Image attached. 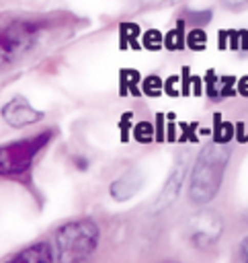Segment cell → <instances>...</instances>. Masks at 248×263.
Returning <instances> with one entry per match:
<instances>
[{
    "label": "cell",
    "instance_id": "1",
    "mask_svg": "<svg viewBox=\"0 0 248 263\" xmlns=\"http://www.w3.org/2000/svg\"><path fill=\"white\" fill-rule=\"evenodd\" d=\"M230 154H232L230 146L219 144L215 140L201 148V152L195 158L191 171V183H189V197L193 203L205 205L217 195Z\"/></svg>",
    "mask_w": 248,
    "mask_h": 263
},
{
    "label": "cell",
    "instance_id": "2",
    "mask_svg": "<svg viewBox=\"0 0 248 263\" xmlns=\"http://www.w3.org/2000/svg\"><path fill=\"white\" fill-rule=\"evenodd\" d=\"M100 230L92 218H76L61 224L53 232L57 261H82L90 257L98 245Z\"/></svg>",
    "mask_w": 248,
    "mask_h": 263
},
{
    "label": "cell",
    "instance_id": "3",
    "mask_svg": "<svg viewBox=\"0 0 248 263\" xmlns=\"http://www.w3.org/2000/svg\"><path fill=\"white\" fill-rule=\"evenodd\" d=\"M53 138V129H43L37 136L23 138L2 146V177L20 181L29 175L35 154Z\"/></svg>",
    "mask_w": 248,
    "mask_h": 263
},
{
    "label": "cell",
    "instance_id": "4",
    "mask_svg": "<svg viewBox=\"0 0 248 263\" xmlns=\"http://www.w3.org/2000/svg\"><path fill=\"white\" fill-rule=\"evenodd\" d=\"M41 29V21H14L6 25L2 29V64H10L27 51L35 43Z\"/></svg>",
    "mask_w": 248,
    "mask_h": 263
},
{
    "label": "cell",
    "instance_id": "5",
    "mask_svg": "<svg viewBox=\"0 0 248 263\" xmlns=\"http://www.w3.org/2000/svg\"><path fill=\"white\" fill-rule=\"evenodd\" d=\"M189 238L195 247H211L219 234H221V222L215 216V212H201L197 214L189 224Z\"/></svg>",
    "mask_w": 248,
    "mask_h": 263
},
{
    "label": "cell",
    "instance_id": "6",
    "mask_svg": "<svg viewBox=\"0 0 248 263\" xmlns=\"http://www.w3.org/2000/svg\"><path fill=\"white\" fill-rule=\"evenodd\" d=\"M187 171H189V160H187V154H184V156H180V158L176 160V164H174L172 173L168 175V179H166L162 191L158 193V199H156V203H154V208H152L154 214H158V212H162V210H166L168 205L174 203V199L178 197V193H180V189H182Z\"/></svg>",
    "mask_w": 248,
    "mask_h": 263
},
{
    "label": "cell",
    "instance_id": "7",
    "mask_svg": "<svg viewBox=\"0 0 248 263\" xmlns=\"http://www.w3.org/2000/svg\"><path fill=\"white\" fill-rule=\"evenodd\" d=\"M2 117L12 127H25L43 119V111H37L29 105L25 97H14L2 107Z\"/></svg>",
    "mask_w": 248,
    "mask_h": 263
},
{
    "label": "cell",
    "instance_id": "8",
    "mask_svg": "<svg viewBox=\"0 0 248 263\" xmlns=\"http://www.w3.org/2000/svg\"><path fill=\"white\" fill-rule=\"evenodd\" d=\"M47 263V261H57V253L53 251V247L45 240L33 242L29 247H25L23 251L14 253L12 257H8V263Z\"/></svg>",
    "mask_w": 248,
    "mask_h": 263
},
{
    "label": "cell",
    "instance_id": "9",
    "mask_svg": "<svg viewBox=\"0 0 248 263\" xmlns=\"http://www.w3.org/2000/svg\"><path fill=\"white\" fill-rule=\"evenodd\" d=\"M139 187H141V173H139L137 168H129V171H125L121 177H117V179L111 183V195H113L117 201H125V199H129Z\"/></svg>",
    "mask_w": 248,
    "mask_h": 263
},
{
    "label": "cell",
    "instance_id": "10",
    "mask_svg": "<svg viewBox=\"0 0 248 263\" xmlns=\"http://www.w3.org/2000/svg\"><path fill=\"white\" fill-rule=\"evenodd\" d=\"M119 95L121 97H135L139 99L143 95L141 90V74L135 68H121L119 70Z\"/></svg>",
    "mask_w": 248,
    "mask_h": 263
},
{
    "label": "cell",
    "instance_id": "11",
    "mask_svg": "<svg viewBox=\"0 0 248 263\" xmlns=\"http://www.w3.org/2000/svg\"><path fill=\"white\" fill-rule=\"evenodd\" d=\"M141 37V29L137 23H121L119 25V49L125 51V49H143L141 41L137 39Z\"/></svg>",
    "mask_w": 248,
    "mask_h": 263
},
{
    "label": "cell",
    "instance_id": "12",
    "mask_svg": "<svg viewBox=\"0 0 248 263\" xmlns=\"http://www.w3.org/2000/svg\"><path fill=\"white\" fill-rule=\"evenodd\" d=\"M180 92H182V97H201V95H205V80L201 76L191 74V66H182Z\"/></svg>",
    "mask_w": 248,
    "mask_h": 263
},
{
    "label": "cell",
    "instance_id": "13",
    "mask_svg": "<svg viewBox=\"0 0 248 263\" xmlns=\"http://www.w3.org/2000/svg\"><path fill=\"white\" fill-rule=\"evenodd\" d=\"M184 27H187V21H184L182 16H178L174 29H170V31L164 35V47H166L168 51H182V49H184V45H187Z\"/></svg>",
    "mask_w": 248,
    "mask_h": 263
},
{
    "label": "cell",
    "instance_id": "14",
    "mask_svg": "<svg viewBox=\"0 0 248 263\" xmlns=\"http://www.w3.org/2000/svg\"><path fill=\"white\" fill-rule=\"evenodd\" d=\"M211 136L219 144H230L236 138V123L225 121L221 113H213V129Z\"/></svg>",
    "mask_w": 248,
    "mask_h": 263
},
{
    "label": "cell",
    "instance_id": "15",
    "mask_svg": "<svg viewBox=\"0 0 248 263\" xmlns=\"http://www.w3.org/2000/svg\"><path fill=\"white\" fill-rule=\"evenodd\" d=\"M217 47L223 51V49H242V33L240 29H221L217 33Z\"/></svg>",
    "mask_w": 248,
    "mask_h": 263
},
{
    "label": "cell",
    "instance_id": "16",
    "mask_svg": "<svg viewBox=\"0 0 248 263\" xmlns=\"http://www.w3.org/2000/svg\"><path fill=\"white\" fill-rule=\"evenodd\" d=\"M203 80H205V95H207L211 101H223V99H221V76H219L213 68H209V70L205 72Z\"/></svg>",
    "mask_w": 248,
    "mask_h": 263
},
{
    "label": "cell",
    "instance_id": "17",
    "mask_svg": "<svg viewBox=\"0 0 248 263\" xmlns=\"http://www.w3.org/2000/svg\"><path fill=\"white\" fill-rule=\"evenodd\" d=\"M131 132H133L135 142H139V144L156 142V125L152 121H137Z\"/></svg>",
    "mask_w": 248,
    "mask_h": 263
},
{
    "label": "cell",
    "instance_id": "18",
    "mask_svg": "<svg viewBox=\"0 0 248 263\" xmlns=\"http://www.w3.org/2000/svg\"><path fill=\"white\" fill-rule=\"evenodd\" d=\"M141 90H143L146 97L158 99L164 92V80L160 76H156V74H150V76L141 78Z\"/></svg>",
    "mask_w": 248,
    "mask_h": 263
},
{
    "label": "cell",
    "instance_id": "19",
    "mask_svg": "<svg viewBox=\"0 0 248 263\" xmlns=\"http://www.w3.org/2000/svg\"><path fill=\"white\" fill-rule=\"evenodd\" d=\"M187 49H191V51L207 49V33L201 27H195L187 33Z\"/></svg>",
    "mask_w": 248,
    "mask_h": 263
},
{
    "label": "cell",
    "instance_id": "20",
    "mask_svg": "<svg viewBox=\"0 0 248 263\" xmlns=\"http://www.w3.org/2000/svg\"><path fill=\"white\" fill-rule=\"evenodd\" d=\"M141 45H143V49L160 51L162 45H164V37L158 29H148L146 33H141Z\"/></svg>",
    "mask_w": 248,
    "mask_h": 263
},
{
    "label": "cell",
    "instance_id": "21",
    "mask_svg": "<svg viewBox=\"0 0 248 263\" xmlns=\"http://www.w3.org/2000/svg\"><path fill=\"white\" fill-rule=\"evenodd\" d=\"M178 129H180V136H178V142H193V144H197L199 142V134H197V129H199V121H180L178 123Z\"/></svg>",
    "mask_w": 248,
    "mask_h": 263
},
{
    "label": "cell",
    "instance_id": "22",
    "mask_svg": "<svg viewBox=\"0 0 248 263\" xmlns=\"http://www.w3.org/2000/svg\"><path fill=\"white\" fill-rule=\"evenodd\" d=\"M221 76V99H234L238 95V78L232 74H219Z\"/></svg>",
    "mask_w": 248,
    "mask_h": 263
},
{
    "label": "cell",
    "instance_id": "23",
    "mask_svg": "<svg viewBox=\"0 0 248 263\" xmlns=\"http://www.w3.org/2000/svg\"><path fill=\"white\" fill-rule=\"evenodd\" d=\"M133 121V113L131 111H125L121 117H119V132H121V142H127L129 140V132L133 129L135 123Z\"/></svg>",
    "mask_w": 248,
    "mask_h": 263
},
{
    "label": "cell",
    "instance_id": "24",
    "mask_svg": "<svg viewBox=\"0 0 248 263\" xmlns=\"http://www.w3.org/2000/svg\"><path fill=\"white\" fill-rule=\"evenodd\" d=\"M166 121H168V125H166V140H168V142H178V134H176V127H178V123H176V113H166Z\"/></svg>",
    "mask_w": 248,
    "mask_h": 263
},
{
    "label": "cell",
    "instance_id": "25",
    "mask_svg": "<svg viewBox=\"0 0 248 263\" xmlns=\"http://www.w3.org/2000/svg\"><path fill=\"white\" fill-rule=\"evenodd\" d=\"M178 82H180V76H176V74L168 76V78L164 80V92H166L168 97H172V99H174V97H180L182 92L176 88V84H178Z\"/></svg>",
    "mask_w": 248,
    "mask_h": 263
},
{
    "label": "cell",
    "instance_id": "26",
    "mask_svg": "<svg viewBox=\"0 0 248 263\" xmlns=\"http://www.w3.org/2000/svg\"><path fill=\"white\" fill-rule=\"evenodd\" d=\"M182 18H184L187 23L195 21V25L199 27V25H205V23H209V21H211V12H209V10H205V12H184V14H182Z\"/></svg>",
    "mask_w": 248,
    "mask_h": 263
},
{
    "label": "cell",
    "instance_id": "27",
    "mask_svg": "<svg viewBox=\"0 0 248 263\" xmlns=\"http://www.w3.org/2000/svg\"><path fill=\"white\" fill-rule=\"evenodd\" d=\"M164 119H166V113H156V142H164L166 140V127H164Z\"/></svg>",
    "mask_w": 248,
    "mask_h": 263
},
{
    "label": "cell",
    "instance_id": "28",
    "mask_svg": "<svg viewBox=\"0 0 248 263\" xmlns=\"http://www.w3.org/2000/svg\"><path fill=\"white\" fill-rule=\"evenodd\" d=\"M236 142H240V144L248 142V129H246L244 121H236Z\"/></svg>",
    "mask_w": 248,
    "mask_h": 263
},
{
    "label": "cell",
    "instance_id": "29",
    "mask_svg": "<svg viewBox=\"0 0 248 263\" xmlns=\"http://www.w3.org/2000/svg\"><path fill=\"white\" fill-rule=\"evenodd\" d=\"M238 95L248 99V74H244L242 78H238Z\"/></svg>",
    "mask_w": 248,
    "mask_h": 263
},
{
    "label": "cell",
    "instance_id": "30",
    "mask_svg": "<svg viewBox=\"0 0 248 263\" xmlns=\"http://www.w3.org/2000/svg\"><path fill=\"white\" fill-rule=\"evenodd\" d=\"M223 6L228 8H242V6H248V0H221Z\"/></svg>",
    "mask_w": 248,
    "mask_h": 263
},
{
    "label": "cell",
    "instance_id": "31",
    "mask_svg": "<svg viewBox=\"0 0 248 263\" xmlns=\"http://www.w3.org/2000/svg\"><path fill=\"white\" fill-rule=\"evenodd\" d=\"M240 259L242 261H248V236L240 242Z\"/></svg>",
    "mask_w": 248,
    "mask_h": 263
},
{
    "label": "cell",
    "instance_id": "32",
    "mask_svg": "<svg viewBox=\"0 0 248 263\" xmlns=\"http://www.w3.org/2000/svg\"><path fill=\"white\" fill-rule=\"evenodd\" d=\"M242 33V49L240 51H248V29H240Z\"/></svg>",
    "mask_w": 248,
    "mask_h": 263
},
{
    "label": "cell",
    "instance_id": "33",
    "mask_svg": "<svg viewBox=\"0 0 248 263\" xmlns=\"http://www.w3.org/2000/svg\"><path fill=\"white\" fill-rule=\"evenodd\" d=\"M168 2H170V4H176V2H180V0H168Z\"/></svg>",
    "mask_w": 248,
    "mask_h": 263
},
{
    "label": "cell",
    "instance_id": "34",
    "mask_svg": "<svg viewBox=\"0 0 248 263\" xmlns=\"http://www.w3.org/2000/svg\"><path fill=\"white\" fill-rule=\"evenodd\" d=\"M246 129H248V123H246Z\"/></svg>",
    "mask_w": 248,
    "mask_h": 263
}]
</instances>
